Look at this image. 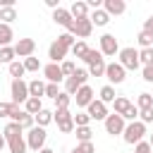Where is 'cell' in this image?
I'll use <instances>...</instances> for the list:
<instances>
[{"instance_id":"obj_6","label":"cell","mask_w":153,"mask_h":153,"mask_svg":"<svg viewBox=\"0 0 153 153\" xmlns=\"http://www.w3.org/2000/svg\"><path fill=\"white\" fill-rule=\"evenodd\" d=\"M103 124H105V131H108L110 136H117V134H124V127H127V122H124V117H122V115H115V112H112V115H108Z\"/></svg>"},{"instance_id":"obj_20","label":"cell","mask_w":153,"mask_h":153,"mask_svg":"<svg viewBox=\"0 0 153 153\" xmlns=\"http://www.w3.org/2000/svg\"><path fill=\"white\" fill-rule=\"evenodd\" d=\"M12 38H14V33H12V26L0 22V48L10 45V43H12Z\"/></svg>"},{"instance_id":"obj_19","label":"cell","mask_w":153,"mask_h":153,"mask_svg":"<svg viewBox=\"0 0 153 153\" xmlns=\"http://www.w3.org/2000/svg\"><path fill=\"white\" fill-rule=\"evenodd\" d=\"M29 96H31V98H41V96H45V84H43L41 79L29 81Z\"/></svg>"},{"instance_id":"obj_10","label":"cell","mask_w":153,"mask_h":153,"mask_svg":"<svg viewBox=\"0 0 153 153\" xmlns=\"http://www.w3.org/2000/svg\"><path fill=\"white\" fill-rule=\"evenodd\" d=\"M86 112H88V117H91V120H103V122H105V117L110 115V112H108V105H105L103 100H98V98L86 108Z\"/></svg>"},{"instance_id":"obj_5","label":"cell","mask_w":153,"mask_h":153,"mask_svg":"<svg viewBox=\"0 0 153 153\" xmlns=\"http://www.w3.org/2000/svg\"><path fill=\"white\" fill-rule=\"evenodd\" d=\"M10 122H17V124H19L22 129H26V131L36 127V117H33V115H29L26 110H19L17 105H14L12 115H10Z\"/></svg>"},{"instance_id":"obj_46","label":"cell","mask_w":153,"mask_h":153,"mask_svg":"<svg viewBox=\"0 0 153 153\" xmlns=\"http://www.w3.org/2000/svg\"><path fill=\"white\" fill-rule=\"evenodd\" d=\"M12 110H14V103H12V100H10V103H2V100H0V117H10Z\"/></svg>"},{"instance_id":"obj_23","label":"cell","mask_w":153,"mask_h":153,"mask_svg":"<svg viewBox=\"0 0 153 153\" xmlns=\"http://www.w3.org/2000/svg\"><path fill=\"white\" fill-rule=\"evenodd\" d=\"M24 134V129L17 124V122H7V127H5V131H2V136L10 141V139H14V136H22Z\"/></svg>"},{"instance_id":"obj_7","label":"cell","mask_w":153,"mask_h":153,"mask_svg":"<svg viewBox=\"0 0 153 153\" xmlns=\"http://www.w3.org/2000/svg\"><path fill=\"white\" fill-rule=\"evenodd\" d=\"M100 53L108 55V57L120 55V43H117V38H115L112 33H103V36H100Z\"/></svg>"},{"instance_id":"obj_30","label":"cell","mask_w":153,"mask_h":153,"mask_svg":"<svg viewBox=\"0 0 153 153\" xmlns=\"http://www.w3.org/2000/svg\"><path fill=\"white\" fill-rule=\"evenodd\" d=\"M7 69H10V74L14 76V79H22L24 74H26V69H24V62H12V65H7Z\"/></svg>"},{"instance_id":"obj_29","label":"cell","mask_w":153,"mask_h":153,"mask_svg":"<svg viewBox=\"0 0 153 153\" xmlns=\"http://www.w3.org/2000/svg\"><path fill=\"white\" fill-rule=\"evenodd\" d=\"M88 50H91V48H88L84 41H76V43H74V48H72V55H74V57H79V60H84Z\"/></svg>"},{"instance_id":"obj_44","label":"cell","mask_w":153,"mask_h":153,"mask_svg":"<svg viewBox=\"0 0 153 153\" xmlns=\"http://www.w3.org/2000/svg\"><path fill=\"white\" fill-rule=\"evenodd\" d=\"M69 103H72V96H69V93H65V91L55 98V105H57V108H69Z\"/></svg>"},{"instance_id":"obj_22","label":"cell","mask_w":153,"mask_h":153,"mask_svg":"<svg viewBox=\"0 0 153 153\" xmlns=\"http://www.w3.org/2000/svg\"><path fill=\"white\" fill-rule=\"evenodd\" d=\"M112 105H115V115H124V112L131 108V100H129V98H124V96H117Z\"/></svg>"},{"instance_id":"obj_25","label":"cell","mask_w":153,"mask_h":153,"mask_svg":"<svg viewBox=\"0 0 153 153\" xmlns=\"http://www.w3.org/2000/svg\"><path fill=\"white\" fill-rule=\"evenodd\" d=\"M136 108L139 110H148V108H153V93H139V98H136Z\"/></svg>"},{"instance_id":"obj_34","label":"cell","mask_w":153,"mask_h":153,"mask_svg":"<svg viewBox=\"0 0 153 153\" xmlns=\"http://www.w3.org/2000/svg\"><path fill=\"white\" fill-rule=\"evenodd\" d=\"M74 134H76V141L84 143V141H91V134H93V131H91V127H76Z\"/></svg>"},{"instance_id":"obj_35","label":"cell","mask_w":153,"mask_h":153,"mask_svg":"<svg viewBox=\"0 0 153 153\" xmlns=\"http://www.w3.org/2000/svg\"><path fill=\"white\" fill-rule=\"evenodd\" d=\"M136 41H139V45H141V50H143V48H153V36H151V33H146L143 29L139 31V36H136Z\"/></svg>"},{"instance_id":"obj_40","label":"cell","mask_w":153,"mask_h":153,"mask_svg":"<svg viewBox=\"0 0 153 153\" xmlns=\"http://www.w3.org/2000/svg\"><path fill=\"white\" fill-rule=\"evenodd\" d=\"M98 60H103V53H100V50H93V48H91V50L86 53V57H84L86 65H93V62H98Z\"/></svg>"},{"instance_id":"obj_49","label":"cell","mask_w":153,"mask_h":153,"mask_svg":"<svg viewBox=\"0 0 153 153\" xmlns=\"http://www.w3.org/2000/svg\"><path fill=\"white\" fill-rule=\"evenodd\" d=\"M76 146H79V151H81V153H96L93 141H84V143H76Z\"/></svg>"},{"instance_id":"obj_18","label":"cell","mask_w":153,"mask_h":153,"mask_svg":"<svg viewBox=\"0 0 153 153\" xmlns=\"http://www.w3.org/2000/svg\"><path fill=\"white\" fill-rule=\"evenodd\" d=\"M7 146H10V153H26V139H24V134L22 136H14V139H10L7 141Z\"/></svg>"},{"instance_id":"obj_38","label":"cell","mask_w":153,"mask_h":153,"mask_svg":"<svg viewBox=\"0 0 153 153\" xmlns=\"http://www.w3.org/2000/svg\"><path fill=\"white\" fill-rule=\"evenodd\" d=\"M60 69H62L65 79H69V76L76 72V67H74V62H72V60H65V62H60Z\"/></svg>"},{"instance_id":"obj_37","label":"cell","mask_w":153,"mask_h":153,"mask_svg":"<svg viewBox=\"0 0 153 153\" xmlns=\"http://www.w3.org/2000/svg\"><path fill=\"white\" fill-rule=\"evenodd\" d=\"M57 43H60V45H65L67 50H72L76 41H74V36H72V33H60V36H57Z\"/></svg>"},{"instance_id":"obj_13","label":"cell","mask_w":153,"mask_h":153,"mask_svg":"<svg viewBox=\"0 0 153 153\" xmlns=\"http://www.w3.org/2000/svg\"><path fill=\"white\" fill-rule=\"evenodd\" d=\"M48 57H50V62L60 65V62H65V57H67V48L55 41V43H50V48H48Z\"/></svg>"},{"instance_id":"obj_28","label":"cell","mask_w":153,"mask_h":153,"mask_svg":"<svg viewBox=\"0 0 153 153\" xmlns=\"http://www.w3.org/2000/svg\"><path fill=\"white\" fill-rule=\"evenodd\" d=\"M98 100H103L105 105H108V103H115V88H112L110 84H108V86H103V88H100V96H98Z\"/></svg>"},{"instance_id":"obj_48","label":"cell","mask_w":153,"mask_h":153,"mask_svg":"<svg viewBox=\"0 0 153 153\" xmlns=\"http://www.w3.org/2000/svg\"><path fill=\"white\" fill-rule=\"evenodd\" d=\"M45 96H50L53 100L60 96V91H57V84H45Z\"/></svg>"},{"instance_id":"obj_57","label":"cell","mask_w":153,"mask_h":153,"mask_svg":"<svg viewBox=\"0 0 153 153\" xmlns=\"http://www.w3.org/2000/svg\"><path fill=\"white\" fill-rule=\"evenodd\" d=\"M0 67H2V62H0Z\"/></svg>"},{"instance_id":"obj_26","label":"cell","mask_w":153,"mask_h":153,"mask_svg":"<svg viewBox=\"0 0 153 153\" xmlns=\"http://www.w3.org/2000/svg\"><path fill=\"white\" fill-rule=\"evenodd\" d=\"M14 45H5V48H0V62L2 65H12L14 62Z\"/></svg>"},{"instance_id":"obj_45","label":"cell","mask_w":153,"mask_h":153,"mask_svg":"<svg viewBox=\"0 0 153 153\" xmlns=\"http://www.w3.org/2000/svg\"><path fill=\"white\" fill-rule=\"evenodd\" d=\"M139 120H141L143 124H151V122H153V108H148V110H139Z\"/></svg>"},{"instance_id":"obj_16","label":"cell","mask_w":153,"mask_h":153,"mask_svg":"<svg viewBox=\"0 0 153 153\" xmlns=\"http://www.w3.org/2000/svg\"><path fill=\"white\" fill-rule=\"evenodd\" d=\"M88 19H91V24H93V26H105V24L110 22V14H108V12L100 7V10H91Z\"/></svg>"},{"instance_id":"obj_36","label":"cell","mask_w":153,"mask_h":153,"mask_svg":"<svg viewBox=\"0 0 153 153\" xmlns=\"http://www.w3.org/2000/svg\"><path fill=\"white\" fill-rule=\"evenodd\" d=\"M139 62L146 67V65H153V48H143L139 50Z\"/></svg>"},{"instance_id":"obj_32","label":"cell","mask_w":153,"mask_h":153,"mask_svg":"<svg viewBox=\"0 0 153 153\" xmlns=\"http://www.w3.org/2000/svg\"><path fill=\"white\" fill-rule=\"evenodd\" d=\"M50 122H53V112L43 108V110L36 115V124H38V127H45V124H50Z\"/></svg>"},{"instance_id":"obj_58","label":"cell","mask_w":153,"mask_h":153,"mask_svg":"<svg viewBox=\"0 0 153 153\" xmlns=\"http://www.w3.org/2000/svg\"><path fill=\"white\" fill-rule=\"evenodd\" d=\"M0 153H2V151H0Z\"/></svg>"},{"instance_id":"obj_11","label":"cell","mask_w":153,"mask_h":153,"mask_svg":"<svg viewBox=\"0 0 153 153\" xmlns=\"http://www.w3.org/2000/svg\"><path fill=\"white\" fill-rule=\"evenodd\" d=\"M74 100H76V105H79V108H88V105L96 100V98H93V88H91L88 84H86V86H81V88L76 91V96H74Z\"/></svg>"},{"instance_id":"obj_55","label":"cell","mask_w":153,"mask_h":153,"mask_svg":"<svg viewBox=\"0 0 153 153\" xmlns=\"http://www.w3.org/2000/svg\"><path fill=\"white\" fill-rule=\"evenodd\" d=\"M69 153H81V151H79V146H76V148H72V151H69Z\"/></svg>"},{"instance_id":"obj_47","label":"cell","mask_w":153,"mask_h":153,"mask_svg":"<svg viewBox=\"0 0 153 153\" xmlns=\"http://www.w3.org/2000/svg\"><path fill=\"white\" fill-rule=\"evenodd\" d=\"M153 148H151V143L148 141H139L136 146H134V153H151Z\"/></svg>"},{"instance_id":"obj_14","label":"cell","mask_w":153,"mask_h":153,"mask_svg":"<svg viewBox=\"0 0 153 153\" xmlns=\"http://www.w3.org/2000/svg\"><path fill=\"white\" fill-rule=\"evenodd\" d=\"M103 10L110 17H117V14H122L127 10V5H124V0H103Z\"/></svg>"},{"instance_id":"obj_41","label":"cell","mask_w":153,"mask_h":153,"mask_svg":"<svg viewBox=\"0 0 153 153\" xmlns=\"http://www.w3.org/2000/svg\"><path fill=\"white\" fill-rule=\"evenodd\" d=\"M24 69H26V72H38V69H41L38 57H26V60H24Z\"/></svg>"},{"instance_id":"obj_53","label":"cell","mask_w":153,"mask_h":153,"mask_svg":"<svg viewBox=\"0 0 153 153\" xmlns=\"http://www.w3.org/2000/svg\"><path fill=\"white\" fill-rule=\"evenodd\" d=\"M5 143H7V139H5V136H2V134H0V151H2V148H5Z\"/></svg>"},{"instance_id":"obj_33","label":"cell","mask_w":153,"mask_h":153,"mask_svg":"<svg viewBox=\"0 0 153 153\" xmlns=\"http://www.w3.org/2000/svg\"><path fill=\"white\" fill-rule=\"evenodd\" d=\"M74 115H69V108H55V112H53V120L60 124V122H65V120H72Z\"/></svg>"},{"instance_id":"obj_39","label":"cell","mask_w":153,"mask_h":153,"mask_svg":"<svg viewBox=\"0 0 153 153\" xmlns=\"http://www.w3.org/2000/svg\"><path fill=\"white\" fill-rule=\"evenodd\" d=\"M57 129H60V134H72V131L76 129V124H74V117H72V120H65V122H60V124H57Z\"/></svg>"},{"instance_id":"obj_12","label":"cell","mask_w":153,"mask_h":153,"mask_svg":"<svg viewBox=\"0 0 153 153\" xmlns=\"http://www.w3.org/2000/svg\"><path fill=\"white\" fill-rule=\"evenodd\" d=\"M43 74H45V79H48V84H60V81L65 79V74H62V69H60V65H55V62H50V65H45V67H43Z\"/></svg>"},{"instance_id":"obj_3","label":"cell","mask_w":153,"mask_h":153,"mask_svg":"<svg viewBox=\"0 0 153 153\" xmlns=\"http://www.w3.org/2000/svg\"><path fill=\"white\" fill-rule=\"evenodd\" d=\"M10 93H12V103L19 108V103H26L31 96H29V84L24 79H12V86H10Z\"/></svg>"},{"instance_id":"obj_8","label":"cell","mask_w":153,"mask_h":153,"mask_svg":"<svg viewBox=\"0 0 153 153\" xmlns=\"http://www.w3.org/2000/svg\"><path fill=\"white\" fill-rule=\"evenodd\" d=\"M124 74H127V69H124L120 62H110V65L105 67V76H108L110 86H112V84H122V81H124Z\"/></svg>"},{"instance_id":"obj_1","label":"cell","mask_w":153,"mask_h":153,"mask_svg":"<svg viewBox=\"0 0 153 153\" xmlns=\"http://www.w3.org/2000/svg\"><path fill=\"white\" fill-rule=\"evenodd\" d=\"M143 136H146V124H143L141 120L129 122V124L124 127V134H122V139H124L129 146H136L139 141H143Z\"/></svg>"},{"instance_id":"obj_51","label":"cell","mask_w":153,"mask_h":153,"mask_svg":"<svg viewBox=\"0 0 153 153\" xmlns=\"http://www.w3.org/2000/svg\"><path fill=\"white\" fill-rule=\"evenodd\" d=\"M143 31H146V33H151V36H153V14H151V17H148V19H146V22H143Z\"/></svg>"},{"instance_id":"obj_21","label":"cell","mask_w":153,"mask_h":153,"mask_svg":"<svg viewBox=\"0 0 153 153\" xmlns=\"http://www.w3.org/2000/svg\"><path fill=\"white\" fill-rule=\"evenodd\" d=\"M24 110H26L29 115H33V117H36V115L43 110V103H41V98H29V100L24 103Z\"/></svg>"},{"instance_id":"obj_50","label":"cell","mask_w":153,"mask_h":153,"mask_svg":"<svg viewBox=\"0 0 153 153\" xmlns=\"http://www.w3.org/2000/svg\"><path fill=\"white\" fill-rule=\"evenodd\" d=\"M143 81L153 84V65H146V67H143Z\"/></svg>"},{"instance_id":"obj_24","label":"cell","mask_w":153,"mask_h":153,"mask_svg":"<svg viewBox=\"0 0 153 153\" xmlns=\"http://www.w3.org/2000/svg\"><path fill=\"white\" fill-rule=\"evenodd\" d=\"M105 57L103 60H98V62H93V65H88V76H105Z\"/></svg>"},{"instance_id":"obj_15","label":"cell","mask_w":153,"mask_h":153,"mask_svg":"<svg viewBox=\"0 0 153 153\" xmlns=\"http://www.w3.org/2000/svg\"><path fill=\"white\" fill-rule=\"evenodd\" d=\"M69 14L74 17V22L86 19V17H88V5H86L84 0H74V2H72V7H69Z\"/></svg>"},{"instance_id":"obj_27","label":"cell","mask_w":153,"mask_h":153,"mask_svg":"<svg viewBox=\"0 0 153 153\" xmlns=\"http://www.w3.org/2000/svg\"><path fill=\"white\" fill-rule=\"evenodd\" d=\"M17 19V10L14 7H0V22L2 24H12Z\"/></svg>"},{"instance_id":"obj_4","label":"cell","mask_w":153,"mask_h":153,"mask_svg":"<svg viewBox=\"0 0 153 153\" xmlns=\"http://www.w3.org/2000/svg\"><path fill=\"white\" fill-rule=\"evenodd\" d=\"M120 65L124 69H139L141 62H139V50L136 48H120Z\"/></svg>"},{"instance_id":"obj_42","label":"cell","mask_w":153,"mask_h":153,"mask_svg":"<svg viewBox=\"0 0 153 153\" xmlns=\"http://www.w3.org/2000/svg\"><path fill=\"white\" fill-rule=\"evenodd\" d=\"M122 117H124V122H127V124H129V122H136V120H139V108L131 103V108H129V110H127Z\"/></svg>"},{"instance_id":"obj_54","label":"cell","mask_w":153,"mask_h":153,"mask_svg":"<svg viewBox=\"0 0 153 153\" xmlns=\"http://www.w3.org/2000/svg\"><path fill=\"white\" fill-rule=\"evenodd\" d=\"M38 153H55V151H53V148H41Z\"/></svg>"},{"instance_id":"obj_17","label":"cell","mask_w":153,"mask_h":153,"mask_svg":"<svg viewBox=\"0 0 153 153\" xmlns=\"http://www.w3.org/2000/svg\"><path fill=\"white\" fill-rule=\"evenodd\" d=\"M91 31H93V24H91V19H88V17L76 22V38H88V36H91Z\"/></svg>"},{"instance_id":"obj_31","label":"cell","mask_w":153,"mask_h":153,"mask_svg":"<svg viewBox=\"0 0 153 153\" xmlns=\"http://www.w3.org/2000/svg\"><path fill=\"white\" fill-rule=\"evenodd\" d=\"M81 88V84L74 79V76H69V79H65V93H69V96H76V91Z\"/></svg>"},{"instance_id":"obj_43","label":"cell","mask_w":153,"mask_h":153,"mask_svg":"<svg viewBox=\"0 0 153 153\" xmlns=\"http://www.w3.org/2000/svg\"><path fill=\"white\" fill-rule=\"evenodd\" d=\"M74 124H76V127H88V124H91L88 112H76V115H74Z\"/></svg>"},{"instance_id":"obj_9","label":"cell","mask_w":153,"mask_h":153,"mask_svg":"<svg viewBox=\"0 0 153 153\" xmlns=\"http://www.w3.org/2000/svg\"><path fill=\"white\" fill-rule=\"evenodd\" d=\"M33 50H36V41L33 38H19L17 43H14V53L19 55V57H33Z\"/></svg>"},{"instance_id":"obj_2","label":"cell","mask_w":153,"mask_h":153,"mask_svg":"<svg viewBox=\"0 0 153 153\" xmlns=\"http://www.w3.org/2000/svg\"><path fill=\"white\" fill-rule=\"evenodd\" d=\"M45 139H48V134H45V127H33V129H29V134H26V146L31 148V151H41V148H45Z\"/></svg>"},{"instance_id":"obj_52","label":"cell","mask_w":153,"mask_h":153,"mask_svg":"<svg viewBox=\"0 0 153 153\" xmlns=\"http://www.w3.org/2000/svg\"><path fill=\"white\" fill-rule=\"evenodd\" d=\"M45 5H48V7L53 10V12H55V10L60 7V2H57V0H45Z\"/></svg>"},{"instance_id":"obj_56","label":"cell","mask_w":153,"mask_h":153,"mask_svg":"<svg viewBox=\"0 0 153 153\" xmlns=\"http://www.w3.org/2000/svg\"><path fill=\"white\" fill-rule=\"evenodd\" d=\"M148 143H151V148H153V134H151V141H148Z\"/></svg>"}]
</instances>
